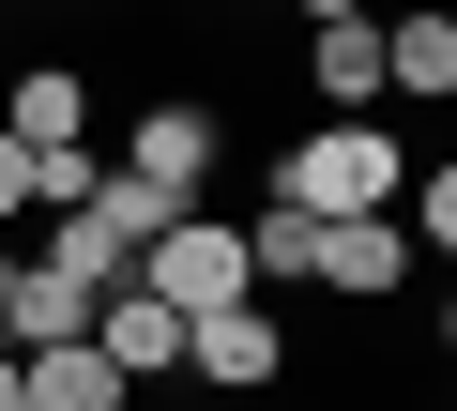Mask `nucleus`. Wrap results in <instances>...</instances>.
<instances>
[{
    "label": "nucleus",
    "instance_id": "f257e3e1",
    "mask_svg": "<svg viewBox=\"0 0 457 411\" xmlns=\"http://www.w3.org/2000/svg\"><path fill=\"white\" fill-rule=\"evenodd\" d=\"M275 198H290V214H381V198H396V137L381 122H305L290 168H275Z\"/></svg>",
    "mask_w": 457,
    "mask_h": 411
},
{
    "label": "nucleus",
    "instance_id": "f03ea898",
    "mask_svg": "<svg viewBox=\"0 0 457 411\" xmlns=\"http://www.w3.org/2000/svg\"><path fill=\"white\" fill-rule=\"evenodd\" d=\"M137 290H153L168 320H213V305H245V229H213V214L153 229V244H137Z\"/></svg>",
    "mask_w": 457,
    "mask_h": 411
},
{
    "label": "nucleus",
    "instance_id": "7ed1b4c3",
    "mask_svg": "<svg viewBox=\"0 0 457 411\" xmlns=\"http://www.w3.org/2000/svg\"><path fill=\"white\" fill-rule=\"evenodd\" d=\"M396 275H411V229H396V214H305V290L381 305Z\"/></svg>",
    "mask_w": 457,
    "mask_h": 411
},
{
    "label": "nucleus",
    "instance_id": "20e7f679",
    "mask_svg": "<svg viewBox=\"0 0 457 411\" xmlns=\"http://www.w3.org/2000/svg\"><path fill=\"white\" fill-rule=\"evenodd\" d=\"M183 366H198L213 396H260V381L290 366V350H275V305L245 290V305H213V320H183Z\"/></svg>",
    "mask_w": 457,
    "mask_h": 411
},
{
    "label": "nucleus",
    "instance_id": "39448f33",
    "mask_svg": "<svg viewBox=\"0 0 457 411\" xmlns=\"http://www.w3.org/2000/svg\"><path fill=\"white\" fill-rule=\"evenodd\" d=\"M137 381L92 350V335H62V350H16V411H122Z\"/></svg>",
    "mask_w": 457,
    "mask_h": 411
},
{
    "label": "nucleus",
    "instance_id": "423d86ee",
    "mask_svg": "<svg viewBox=\"0 0 457 411\" xmlns=\"http://www.w3.org/2000/svg\"><path fill=\"white\" fill-rule=\"evenodd\" d=\"M0 137H16V152H77V137H92V77H77V62H31L16 107H0Z\"/></svg>",
    "mask_w": 457,
    "mask_h": 411
},
{
    "label": "nucleus",
    "instance_id": "0eeeda50",
    "mask_svg": "<svg viewBox=\"0 0 457 411\" xmlns=\"http://www.w3.org/2000/svg\"><path fill=\"white\" fill-rule=\"evenodd\" d=\"M92 350H107V366H122V381H168V366H183V320H168V305H153V290H137V275H122V290H107V305H92Z\"/></svg>",
    "mask_w": 457,
    "mask_h": 411
},
{
    "label": "nucleus",
    "instance_id": "6e6552de",
    "mask_svg": "<svg viewBox=\"0 0 457 411\" xmlns=\"http://www.w3.org/2000/svg\"><path fill=\"white\" fill-rule=\"evenodd\" d=\"M305 77H320V107L351 122V107L381 92V16H320V31H305Z\"/></svg>",
    "mask_w": 457,
    "mask_h": 411
},
{
    "label": "nucleus",
    "instance_id": "1a4fd4ad",
    "mask_svg": "<svg viewBox=\"0 0 457 411\" xmlns=\"http://www.w3.org/2000/svg\"><path fill=\"white\" fill-rule=\"evenodd\" d=\"M122 168H137V183H168V198H198V183H213V107H153Z\"/></svg>",
    "mask_w": 457,
    "mask_h": 411
},
{
    "label": "nucleus",
    "instance_id": "9d476101",
    "mask_svg": "<svg viewBox=\"0 0 457 411\" xmlns=\"http://www.w3.org/2000/svg\"><path fill=\"white\" fill-rule=\"evenodd\" d=\"M381 92L442 107V92H457V16H396V31H381Z\"/></svg>",
    "mask_w": 457,
    "mask_h": 411
},
{
    "label": "nucleus",
    "instance_id": "9b49d317",
    "mask_svg": "<svg viewBox=\"0 0 457 411\" xmlns=\"http://www.w3.org/2000/svg\"><path fill=\"white\" fill-rule=\"evenodd\" d=\"M16 214H31V152L0 137V229H16Z\"/></svg>",
    "mask_w": 457,
    "mask_h": 411
},
{
    "label": "nucleus",
    "instance_id": "f8f14e48",
    "mask_svg": "<svg viewBox=\"0 0 457 411\" xmlns=\"http://www.w3.org/2000/svg\"><path fill=\"white\" fill-rule=\"evenodd\" d=\"M320 16H366V0H305V31H320Z\"/></svg>",
    "mask_w": 457,
    "mask_h": 411
},
{
    "label": "nucleus",
    "instance_id": "ddd939ff",
    "mask_svg": "<svg viewBox=\"0 0 457 411\" xmlns=\"http://www.w3.org/2000/svg\"><path fill=\"white\" fill-rule=\"evenodd\" d=\"M0 305H16V244H0Z\"/></svg>",
    "mask_w": 457,
    "mask_h": 411
},
{
    "label": "nucleus",
    "instance_id": "4468645a",
    "mask_svg": "<svg viewBox=\"0 0 457 411\" xmlns=\"http://www.w3.org/2000/svg\"><path fill=\"white\" fill-rule=\"evenodd\" d=\"M0 411H16V350H0Z\"/></svg>",
    "mask_w": 457,
    "mask_h": 411
}]
</instances>
